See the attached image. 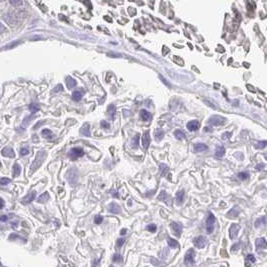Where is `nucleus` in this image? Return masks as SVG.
Here are the masks:
<instances>
[{
  "label": "nucleus",
  "instance_id": "nucleus-1",
  "mask_svg": "<svg viewBox=\"0 0 267 267\" xmlns=\"http://www.w3.org/2000/svg\"><path fill=\"white\" fill-rule=\"evenodd\" d=\"M44 158H45V152L44 151H39L36 155V157H35V159H34V161L32 162V164H31V166H30V172L31 173L34 172L35 170H37L39 168V166L42 164Z\"/></svg>",
  "mask_w": 267,
  "mask_h": 267
},
{
  "label": "nucleus",
  "instance_id": "nucleus-2",
  "mask_svg": "<svg viewBox=\"0 0 267 267\" xmlns=\"http://www.w3.org/2000/svg\"><path fill=\"white\" fill-rule=\"evenodd\" d=\"M214 225H215V216L214 215L209 212L208 213V217L206 219V231L207 233H212L214 230Z\"/></svg>",
  "mask_w": 267,
  "mask_h": 267
},
{
  "label": "nucleus",
  "instance_id": "nucleus-3",
  "mask_svg": "<svg viewBox=\"0 0 267 267\" xmlns=\"http://www.w3.org/2000/svg\"><path fill=\"white\" fill-rule=\"evenodd\" d=\"M195 262V251L193 249H189L185 254V258H184V263L185 265L191 267Z\"/></svg>",
  "mask_w": 267,
  "mask_h": 267
},
{
  "label": "nucleus",
  "instance_id": "nucleus-4",
  "mask_svg": "<svg viewBox=\"0 0 267 267\" xmlns=\"http://www.w3.org/2000/svg\"><path fill=\"white\" fill-rule=\"evenodd\" d=\"M84 155V150H83L82 148H80V147H75V148H72L68 153V156L71 158V159H77L79 157H81Z\"/></svg>",
  "mask_w": 267,
  "mask_h": 267
},
{
  "label": "nucleus",
  "instance_id": "nucleus-5",
  "mask_svg": "<svg viewBox=\"0 0 267 267\" xmlns=\"http://www.w3.org/2000/svg\"><path fill=\"white\" fill-rule=\"evenodd\" d=\"M170 228H171V230H172V232H173V234L175 235V236L179 237L181 235L182 229H183L181 223H178V222H175V221L171 222L170 223Z\"/></svg>",
  "mask_w": 267,
  "mask_h": 267
},
{
  "label": "nucleus",
  "instance_id": "nucleus-6",
  "mask_svg": "<svg viewBox=\"0 0 267 267\" xmlns=\"http://www.w3.org/2000/svg\"><path fill=\"white\" fill-rule=\"evenodd\" d=\"M225 122V118L222 117V116H218V115H213L211 116L208 120V123L210 125H213V126H218V125H221L223 123Z\"/></svg>",
  "mask_w": 267,
  "mask_h": 267
},
{
  "label": "nucleus",
  "instance_id": "nucleus-7",
  "mask_svg": "<svg viewBox=\"0 0 267 267\" xmlns=\"http://www.w3.org/2000/svg\"><path fill=\"white\" fill-rule=\"evenodd\" d=\"M3 19L7 22L9 23L10 25H16L19 23V16H15L13 14H5L3 16Z\"/></svg>",
  "mask_w": 267,
  "mask_h": 267
},
{
  "label": "nucleus",
  "instance_id": "nucleus-8",
  "mask_svg": "<svg viewBox=\"0 0 267 267\" xmlns=\"http://www.w3.org/2000/svg\"><path fill=\"white\" fill-rule=\"evenodd\" d=\"M193 243H194L195 247L201 249V248H203V247H205L206 243H207V239L204 236H198L196 238H194Z\"/></svg>",
  "mask_w": 267,
  "mask_h": 267
},
{
  "label": "nucleus",
  "instance_id": "nucleus-9",
  "mask_svg": "<svg viewBox=\"0 0 267 267\" xmlns=\"http://www.w3.org/2000/svg\"><path fill=\"white\" fill-rule=\"evenodd\" d=\"M239 229H240V226L239 224H232L229 228V237L231 239H234L237 236V234L239 232Z\"/></svg>",
  "mask_w": 267,
  "mask_h": 267
},
{
  "label": "nucleus",
  "instance_id": "nucleus-10",
  "mask_svg": "<svg viewBox=\"0 0 267 267\" xmlns=\"http://www.w3.org/2000/svg\"><path fill=\"white\" fill-rule=\"evenodd\" d=\"M142 145L144 149H148V147L150 145V134L149 131H145L144 134L142 136Z\"/></svg>",
  "mask_w": 267,
  "mask_h": 267
},
{
  "label": "nucleus",
  "instance_id": "nucleus-11",
  "mask_svg": "<svg viewBox=\"0 0 267 267\" xmlns=\"http://www.w3.org/2000/svg\"><path fill=\"white\" fill-rule=\"evenodd\" d=\"M35 196H36V192H35V191H32V192L27 194L24 198H22L21 202L23 203V204H29V203H31L35 199Z\"/></svg>",
  "mask_w": 267,
  "mask_h": 267
},
{
  "label": "nucleus",
  "instance_id": "nucleus-12",
  "mask_svg": "<svg viewBox=\"0 0 267 267\" xmlns=\"http://www.w3.org/2000/svg\"><path fill=\"white\" fill-rule=\"evenodd\" d=\"M1 154L3 155V156L8 157V158H13L15 156L14 150L11 148V147H4L1 151Z\"/></svg>",
  "mask_w": 267,
  "mask_h": 267
},
{
  "label": "nucleus",
  "instance_id": "nucleus-13",
  "mask_svg": "<svg viewBox=\"0 0 267 267\" xmlns=\"http://www.w3.org/2000/svg\"><path fill=\"white\" fill-rule=\"evenodd\" d=\"M175 199H176V202L178 205H181L183 204V202H184L185 200V190H180L178 191V192L176 193V197H175Z\"/></svg>",
  "mask_w": 267,
  "mask_h": 267
},
{
  "label": "nucleus",
  "instance_id": "nucleus-14",
  "mask_svg": "<svg viewBox=\"0 0 267 267\" xmlns=\"http://www.w3.org/2000/svg\"><path fill=\"white\" fill-rule=\"evenodd\" d=\"M108 210H109V212L112 213V214H119L121 211L120 206H119L117 203H114V202L110 203V204L108 205Z\"/></svg>",
  "mask_w": 267,
  "mask_h": 267
},
{
  "label": "nucleus",
  "instance_id": "nucleus-15",
  "mask_svg": "<svg viewBox=\"0 0 267 267\" xmlns=\"http://www.w3.org/2000/svg\"><path fill=\"white\" fill-rule=\"evenodd\" d=\"M186 127L189 131H196L199 128V122L197 120H191L187 123Z\"/></svg>",
  "mask_w": 267,
  "mask_h": 267
},
{
  "label": "nucleus",
  "instance_id": "nucleus-16",
  "mask_svg": "<svg viewBox=\"0 0 267 267\" xmlns=\"http://www.w3.org/2000/svg\"><path fill=\"white\" fill-rule=\"evenodd\" d=\"M255 245H256V249L259 250H262V249H265L266 248V240L265 238H258L256 242H255Z\"/></svg>",
  "mask_w": 267,
  "mask_h": 267
},
{
  "label": "nucleus",
  "instance_id": "nucleus-17",
  "mask_svg": "<svg viewBox=\"0 0 267 267\" xmlns=\"http://www.w3.org/2000/svg\"><path fill=\"white\" fill-rule=\"evenodd\" d=\"M207 149H208V147H207V145L204 144V143H196V144L194 145V151L197 153L204 152Z\"/></svg>",
  "mask_w": 267,
  "mask_h": 267
},
{
  "label": "nucleus",
  "instance_id": "nucleus-18",
  "mask_svg": "<svg viewBox=\"0 0 267 267\" xmlns=\"http://www.w3.org/2000/svg\"><path fill=\"white\" fill-rule=\"evenodd\" d=\"M80 133L83 135V136H86V137H90L91 136V132H90V126L88 123H85L84 125L81 127V130H80Z\"/></svg>",
  "mask_w": 267,
  "mask_h": 267
},
{
  "label": "nucleus",
  "instance_id": "nucleus-19",
  "mask_svg": "<svg viewBox=\"0 0 267 267\" xmlns=\"http://www.w3.org/2000/svg\"><path fill=\"white\" fill-rule=\"evenodd\" d=\"M157 198H158V200H162V201L166 202V204H168V205L170 204V202H169L170 197H169V195L165 192V191H161Z\"/></svg>",
  "mask_w": 267,
  "mask_h": 267
},
{
  "label": "nucleus",
  "instance_id": "nucleus-20",
  "mask_svg": "<svg viewBox=\"0 0 267 267\" xmlns=\"http://www.w3.org/2000/svg\"><path fill=\"white\" fill-rule=\"evenodd\" d=\"M239 213H240V210H239V208H238L237 206H235V207H233V208L229 211L228 213H227V217H229V218L237 217L238 215H239Z\"/></svg>",
  "mask_w": 267,
  "mask_h": 267
},
{
  "label": "nucleus",
  "instance_id": "nucleus-21",
  "mask_svg": "<svg viewBox=\"0 0 267 267\" xmlns=\"http://www.w3.org/2000/svg\"><path fill=\"white\" fill-rule=\"evenodd\" d=\"M255 263V257L254 255L252 254H249L247 255L246 258H245V266L246 267H251Z\"/></svg>",
  "mask_w": 267,
  "mask_h": 267
},
{
  "label": "nucleus",
  "instance_id": "nucleus-22",
  "mask_svg": "<svg viewBox=\"0 0 267 267\" xmlns=\"http://www.w3.org/2000/svg\"><path fill=\"white\" fill-rule=\"evenodd\" d=\"M225 152L226 150L223 146H218L216 147V149H215V156L218 157V158H221L225 155Z\"/></svg>",
  "mask_w": 267,
  "mask_h": 267
},
{
  "label": "nucleus",
  "instance_id": "nucleus-23",
  "mask_svg": "<svg viewBox=\"0 0 267 267\" xmlns=\"http://www.w3.org/2000/svg\"><path fill=\"white\" fill-rule=\"evenodd\" d=\"M140 117L142 118V120L148 121L151 119V114H150L149 111H147L146 109H142L140 111Z\"/></svg>",
  "mask_w": 267,
  "mask_h": 267
},
{
  "label": "nucleus",
  "instance_id": "nucleus-24",
  "mask_svg": "<svg viewBox=\"0 0 267 267\" xmlns=\"http://www.w3.org/2000/svg\"><path fill=\"white\" fill-rule=\"evenodd\" d=\"M66 85H67V88L68 89H72L75 87V85H76V80L73 79L72 77L68 76L66 78Z\"/></svg>",
  "mask_w": 267,
  "mask_h": 267
},
{
  "label": "nucleus",
  "instance_id": "nucleus-25",
  "mask_svg": "<svg viewBox=\"0 0 267 267\" xmlns=\"http://www.w3.org/2000/svg\"><path fill=\"white\" fill-rule=\"evenodd\" d=\"M266 224V217L265 216H262L260 218L256 219V221H255L254 223V226L256 227V228H258V227H262L264 226Z\"/></svg>",
  "mask_w": 267,
  "mask_h": 267
},
{
  "label": "nucleus",
  "instance_id": "nucleus-26",
  "mask_svg": "<svg viewBox=\"0 0 267 267\" xmlns=\"http://www.w3.org/2000/svg\"><path fill=\"white\" fill-rule=\"evenodd\" d=\"M107 112H108V115L110 116L111 119H114L115 112H116V108H115V106L113 104H110L108 106V108H107Z\"/></svg>",
  "mask_w": 267,
  "mask_h": 267
},
{
  "label": "nucleus",
  "instance_id": "nucleus-27",
  "mask_svg": "<svg viewBox=\"0 0 267 267\" xmlns=\"http://www.w3.org/2000/svg\"><path fill=\"white\" fill-rule=\"evenodd\" d=\"M48 199H49V194H48V192H44V193H42L40 196L37 198V201H38V203H45V202H47V200H48Z\"/></svg>",
  "mask_w": 267,
  "mask_h": 267
},
{
  "label": "nucleus",
  "instance_id": "nucleus-28",
  "mask_svg": "<svg viewBox=\"0 0 267 267\" xmlns=\"http://www.w3.org/2000/svg\"><path fill=\"white\" fill-rule=\"evenodd\" d=\"M167 243H168L169 247H171V248H178L179 247V243L177 242V240H175L173 238L167 239Z\"/></svg>",
  "mask_w": 267,
  "mask_h": 267
},
{
  "label": "nucleus",
  "instance_id": "nucleus-29",
  "mask_svg": "<svg viewBox=\"0 0 267 267\" xmlns=\"http://www.w3.org/2000/svg\"><path fill=\"white\" fill-rule=\"evenodd\" d=\"M174 136L176 137V139H179V140H182V139L185 138V133L183 132L182 130L178 129L174 132Z\"/></svg>",
  "mask_w": 267,
  "mask_h": 267
},
{
  "label": "nucleus",
  "instance_id": "nucleus-30",
  "mask_svg": "<svg viewBox=\"0 0 267 267\" xmlns=\"http://www.w3.org/2000/svg\"><path fill=\"white\" fill-rule=\"evenodd\" d=\"M82 98V93L81 91H74L72 93V99L74 101H80Z\"/></svg>",
  "mask_w": 267,
  "mask_h": 267
},
{
  "label": "nucleus",
  "instance_id": "nucleus-31",
  "mask_svg": "<svg viewBox=\"0 0 267 267\" xmlns=\"http://www.w3.org/2000/svg\"><path fill=\"white\" fill-rule=\"evenodd\" d=\"M139 145V135H135V136L131 139V146L133 147V148H137Z\"/></svg>",
  "mask_w": 267,
  "mask_h": 267
},
{
  "label": "nucleus",
  "instance_id": "nucleus-32",
  "mask_svg": "<svg viewBox=\"0 0 267 267\" xmlns=\"http://www.w3.org/2000/svg\"><path fill=\"white\" fill-rule=\"evenodd\" d=\"M154 135H155V138H156L157 140H161L163 136H164V132H163L161 129H156L154 132Z\"/></svg>",
  "mask_w": 267,
  "mask_h": 267
},
{
  "label": "nucleus",
  "instance_id": "nucleus-33",
  "mask_svg": "<svg viewBox=\"0 0 267 267\" xmlns=\"http://www.w3.org/2000/svg\"><path fill=\"white\" fill-rule=\"evenodd\" d=\"M20 172H21L20 165H19V164H15V165L13 166V176H14V177L19 176V175H20Z\"/></svg>",
  "mask_w": 267,
  "mask_h": 267
},
{
  "label": "nucleus",
  "instance_id": "nucleus-34",
  "mask_svg": "<svg viewBox=\"0 0 267 267\" xmlns=\"http://www.w3.org/2000/svg\"><path fill=\"white\" fill-rule=\"evenodd\" d=\"M39 109H40V107H39V105L36 104V103H32V104H30V105H29V110H30L32 113L37 112V111H38Z\"/></svg>",
  "mask_w": 267,
  "mask_h": 267
},
{
  "label": "nucleus",
  "instance_id": "nucleus-35",
  "mask_svg": "<svg viewBox=\"0 0 267 267\" xmlns=\"http://www.w3.org/2000/svg\"><path fill=\"white\" fill-rule=\"evenodd\" d=\"M168 170H169V168L166 164H160V172H161L162 176H165L166 173L168 172Z\"/></svg>",
  "mask_w": 267,
  "mask_h": 267
},
{
  "label": "nucleus",
  "instance_id": "nucleus-36",
  "mask_svg": "<svg viewBox=\"0 0 267 267\" xmlns=\"http://www.w3.org/2000/svg\"><path fill=\"white\" fill-rule=\"evenodd\" d=\"M42 135L44 137H46V138H51V137H52L53 133L51 132V130H49V129H43L42 130Z\"/></svg>",
  "mask_w": 267,
  "mask_h": 267
},
{
  "label": "nucleus",
  "instance_id": "nucleus-37",
  "mask_svg": "<svg viewBox=\"0 0 267 267\" xmlns=\"http://www.w3.org/2000/svg\"><path fill=\"white\" fill-rule=\"evenodd\" d=\"M237 177L240 179V180H245V179L249 177V173L248 172H240V173H238Z\"/></svg>",
  "mask_w": 267,
  "mask_h": 267
},
{
  "label": "nucleus",
  "instance_id": "nucleus-38",
  "mask_svg": "<svg viewBox=\"0 0 267 267\" xmlns=\"http://www.w3.org/2000/svg\"><path fill=\"white\" fill-rule=\"evenodd\" d=\"M266 141L265 140H263V141H260V142H258V143H256V145H255V147H256L257 149H263V148H265V146H266Z\"/></svg>",
  "mask_w": 267,
  "mask_h": 267
},
{
  "label": "nucleus",
  "instance_id": "nucleus-39",
  "mask_svg": "<svg viewBox=\"0 0 267 267\" xmlns=\"http://www.w3.org/2000/svg\"><path fill=\"white\" fill-rule=\"evenodd\" d=\"M10 182H11V180L9 178L3 177V178L0 179V185H7V184H9Z\"/></svg>",
  "mask_w": 267,
  "mask_h": 267
},
{
  "label": "nucleus",
  "instance_id": "nucleus-40",
  "mask_svg": "<svg viewBox=\"0 0 267 267\" xmlns=\"http://www.w3.org/2000/svg\"><path fill=\"white\" fill-rule=\"evenodd\" d=\"M147 230H148L149 232H155V231L157 230V227L155 224H149V225H147Z\"/></svg>",
  "mask_w": 267,
  "mask_h": 267
},
{
  "label": "nucleus",
  "instance_id": "nucleus-41",
  "mask_svg": "<svg viewBox=\"0 0 267 267\" xmlns=\"http://www.w3.org/2000/svg\"><path fill=\"white\" fill-rule=\"evenodd\" d=\"M28 153H29L28 147H23V148H21V150H20V155H22V156H25V155H27Z\"/></svg>",
  "mask_w": 267,
  "mask_h": 267
},
{
  "label": "nucleus",
  "instance_id": "nucleus-42",
  "mask_svg": "<svg viewBox=\"0 0 267 267\" xmlns=\"http://www.w3.org/2000/svg\"><path fill=\"white\" fill-rule=\"evenodd\" d=\"M113 261L114 262H121L122 261V256L120 254H118V253H116L114 255V257H113Z\"/></svg>",
  "mask_w": 267,
  "mask_h": 267
},
{
  "label": "nucleus",
  "instance_id": "nucleus-43",
  "mask_svg": "<svg viewBox=\"0 0 267 267\" xmlns=\"http://www.w3.org/2000/svg\"><path fill=\"white\" fill-rule=\"evenodd\" d=\"M102 221H103V217H102V216H100V215H97V216H95L94 222L96 223V224H100Z\"/></svg>",
  "mask_w": 267,
  "mask_h": 267
},
{
  "label": "nucleus",
  "instance_id": "nucleus-44",
  "mask_svg": "<svg viewBox=\"0 0 267 267\" xmlns=\"http://www.w3.org/2000/svg\"><path fill=\"white\" fill-rule=\"evenodd\" d=\"M231 136V132H224L222 134V139L223 140H228Z\"/></svg>",
  "mask_w": 267,
  "mask_h": 267
},
{
  "label": "nucleus",
  "instance_id": "nucleus-45",
  "mask_svg": "<svg viewBox=\"0 0 267 267\" xmlns=\"http://www.w3.org/2000/svg\"><path fill=\"white\" fill-rule=\"evenodd\" d=\"M151 263H152V264H154V265H156V266H158V267H160L161 265H162V263L161 262H159L157 259H151Z\"/></svg>",
  "mask_w": 267,
  "mask_h": 267
},
{
  "label": "nucleus",
  "instance_id": "nucleus-46",
  "mask_svg": "<svg viewBox=\"0 0 267 267\" xmlns=\"http://www.w3.org/2000/svg\"><path fill=\"white\" fill-rule=\"evenodd\" d=\"M101 126H102L104 129H107V128H109V127H110L109 123H107L105 120H102V121H101Z\"/></svg>",
  "mask_w": 267,
  "mask_h": 267
},
{
  "label": "nucleus",
  "instance_id": "nucleus-47",
  "mask_svg": "<svg viewBox=\"0 0 267 267\" xmlns=\"http://www.w3.org/2000/svg\"><path fill=\"white\" fill-rule=\"evenodd\" d=\"M10 3L14 6H20L23 5V2L22 1H10Z\"/></svg>",
  "mask_w": 267,
  "mask_h": 267
},
{
  "label": "nucleus",
  "instance_id": "nucleus-48",
  "mask_svg": "<svg viewBox=\"0 0 267 267\" xmlns=\"http://www.w3.org/2000/svg\"><path fill=\"white\" fill-rule=\"evenodd\" d=\"M124 239H122V238H120V239H118L117 240V247H121L122 245H123V243H124Z\"/></svg>",
  "mask_w": 267,
  "mask_h": 267
},
{
  "label": "nucleus",
  "instance_id": "nucleus-49",
  "mask_svg": "<svg viewBox=\"0 0 267 267\" xmlns=\"http://www.w3.org/2000/svg\"><path fill=\"white\" fill-rule=\"evenodd\" d=\"M6 31V27L2 24V23H0V33H3Z\"/></svg>",
  "mask_w": 267,
  "mask_h": 267
},
{
  "label": "nucleus",
  "instance_id": "nucleus-50",
  "mask_svg": "<svg viewBox=\"0 0 267 267\" xmlns=\"http://www.w3.org/2000/svg\"><path fill=\"white\" fill-rule=\"evenodd\" d=\"M264 167H265V164H264V163H260V164L257 165L256 167H255V168H256V170H261L262 168H264Z\"/></svg>",
  "mask_w": 267,
  "mask_h": 267
},
{
  "label": "nucleus",
  "instance_id": "nucleus-51",
  "mask_svg": "<svg viewBox=\"0 0 267 267\" xmlns=\"http://www.w3.org/2000/svg\"><path fill=\"white\" fill-rule=\"evenodd\" d=\"M63 90V88H62V85L61 84H59V85H57L56 87H55V89H54V92H57V91H62Z\"/></svg>",
  "mask_w": 267,
  "mask_h": 267
},
{
  "label": "nucleus",
  "instance_id": "nucleus-52",
  "mask_svg": "<svg viewBox=\"0 0 267 267\" xmlns=\"http://www.w3.org/2000/svg\"><path fill=\"white\" fill-rule=\"evenodd\" d=\"M7 219H8V217H7L6 215H2V216H0V221H3V222H4V221L7 220Z\"/></svg>",
  "mask_w": 267,
  "mask_h": 267
},
{
  "label": "nucleus",
  "instance_id": "nucleus-53",
  "mask_svg": "<svg viewBox=\"0 0 267 267\" xmlns=\"http://www.w3.org/2000/svg\"><path fill=\"white\" fill-rule=\"evenodd\" d=\"M3 207H4V201H3L1 198H0V209H2Z\"/></svg>",
  "mask_w": 267,
  "mask_h": 267
},
{
  "label": "nucleus",
  "instance_id": "nucleus-54",
  "mask_svg": "<svg viewBox=\"0 0 267 267\" xmlns=\"http://www.w3.org/2000/svg\"><path fill=\"white\" fill-rule=\"evenodd\" d=\"M239 245H240V243H238L237 245H234V246H232V251H235L236 249H238V247H239Z\"/></svg>",
  "mask_w": 267,
  "mask_h": 267
},
{
  "label": "nucleus",
  "instance_id": "nucleus-55",
  "mask_svg": "<svg viewBox=\"0 0 267 267\" xmlns=\"http://www.w3.org/2000/svg\"><path fill=\"white\" fill-rule=\"evenodd\" d=\"M160 78H161V80H162V82H164V83H165V84H166V85H169V84H168V83H167V82H166V80H165V79H164V78H163V77H160Z\"/></svg>",
  "mask_w": 267,
  "mask_h": 267
},
{
  "label": "nucleus",
  "instance_id": "nucleus-56",
  "mask_svg": "<svg viewBox=\"0 0 267 267\" xmlns=\"http://www.w3.org/2000/svg\"><path fill=\"white\" fill-rule=\"evenodd\" d=\"M126 231H127L126 229H122V230H121V235L125 234V233H126Z\"/></svg>",
  "mask_w": 267,
  "mask_h": 267
},
{
  "label": "nucleus",
  "instance_id": "nucleus-57",
  "mask_svg": "<svg viewBox=\"0 0 267 267\" xmlns=\"http://www.w3.org/2000/svg\"><path fill=\"white\" fill-rule=\"evenodd\" d=\"M1 166H2V164H1V162H0V167H1Z\"/></svg>",
  "mask_w": 267,
  "mask_h": 267
}]
</instances>
